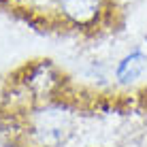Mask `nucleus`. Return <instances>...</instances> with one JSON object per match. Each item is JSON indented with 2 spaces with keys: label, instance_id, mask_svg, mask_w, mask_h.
<instances>
[{
  "label": "nucleus",
  "instance_id": "1",
  "mask_svg": "<svg viewBox=\"0 0 147 147\" xmlns=\"http://www.w3.org/2000/svg\"><path fill=\"white\" fill-rule=\"evenodd\" d=\"M75 130V113L62 102H47L32 115V134L43 147H62Z\"/></svg>",
  "mask_w": 147,
  "mask_h": 147
},
{
  "label": "nucleus",
  "instance_id": "2",
  "mask_svg": "<svg viewBox=\"0 0 147 147\" xmlns=\"http://www.w3.org/2000/svg\"><path fill=\"white\" fill-rule=\"evenodd\" d=\"M147 70V53L143 49H132L124 55L115 66V81L119 85L136 83Z\"/></svg>",
  "mask_w": 147,
  "mask_h": 147
},
{
  "label": "nucleus",
  "instance_id": "3",
  "mask_svg": "<svg viewBox=\"0 0 147 147\" xmlns=\"http://www.w3.org/2000/svg\"><path fill=\"white\" fill-rule=\"evenodd\" d=\"M60 11L77 26H90L100 13V0H60Z\"/></svg>",
  "mask_w": 147,
  "mask_h": 147
},
{
  "label": "nucleus",
  "instance_id": "4",
  "mask_svg": "<svg viewBox=\"0 0 147 147\" xmlns=\"http://www.w3.org/2000/svg\"><path fill=\"white\" fill-rule=\"evenodd\" d=\"M30 85V90H32L34 94L38 96H47L53 92V88L58 85V77H55V70L51 68V64H40L32 70V79L26 81Z\"/></svg>",
  "mask_w": 147,
  "mask_h": 147
},
{
  "label": "nucleus",
  "instance_id": "5",
  "mask_svg": "<svg viewBox=\"0 0 147 147\" xmlns=\"http://www.w3.org/2000/svg\"><path fill=\"white\" fill-rule=\"evenodd\" d=\"M145 109H147V94H145Z\"/></svg>",
  "mask_w": 147,
  "mask_h": 147
}]
</instances>
